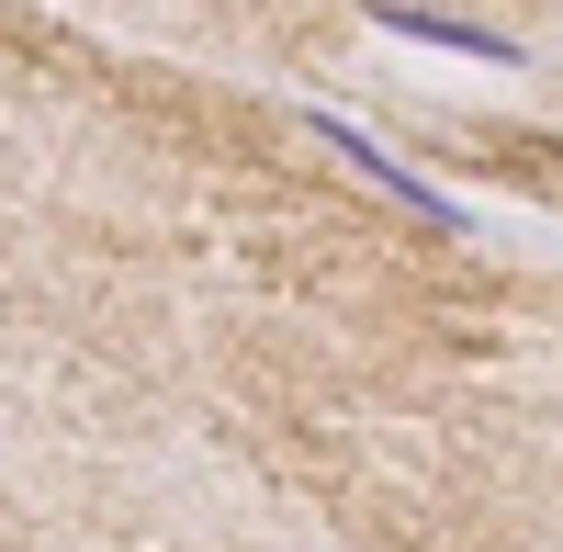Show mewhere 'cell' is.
<instances>
[{
  "label": "cell",
  "instance_id": "1",
  "mask_svg": "<svg viewBox=\"0 0 563 552\" xmlns=\"http://www.w3.org/2000/svg\"><path fill=\"white\" fill-rule=\"evenodd\" d=\"M316 135H327V147H339V158H350L361 180H384V192H395V203H406L417 225H429V238H474V214H462V203L440 192V180H429V169H406V158L384 147V135H361L350 113H316Z\"/></svg>",
  "mask_w": 563,
  "mask_h": 552
},
{
  "label": "cell",
  "instance_id": "2",
  "mask_svg": "<svg viewBox=\"0 0 563 552\" xmlns=\"http://www.w3.org/2000/svg\"><path fill=\"white\" fill-rule=\"evenodd\" d=\"M372 23L406 34V45H440V57H474V68H519L530 45L496 34V23H462V12H417V0H372Z\"/></svg>",
  "mask_w": 563,
  "mask_h": 552
}]
</instances>
